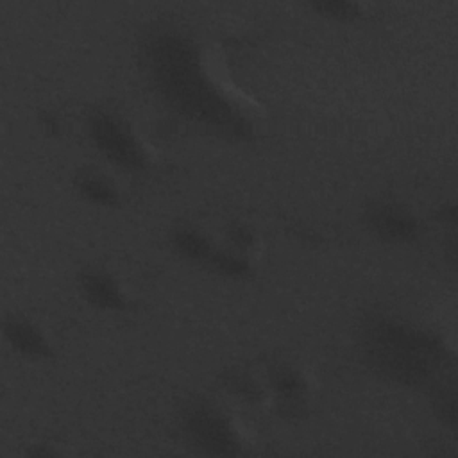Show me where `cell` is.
<instances>
[{"label":"cell","mask_w":458,"mask_h":458,"mask_svg":"<svg viewBox=\"0 0 458 458\" xmlns=\"http://www.w3.org/2000/svg\"><path fill=\"white\" fill-rule=\"evenodd\" d=\"M143 77L175 116L229 141H250L254 125L209 77L195 38L168 21L143 29L138 41Z\"/></svg>","instance_id":"obj_1"},{"label":"cell","mask_w":458,"mask_h":458,"mask_svg":"<svg viewBox=\"0 0 458 458\" xmlns=\"http://www.w3.org/2000/svg\"><path fill=\"white\" fill-rule=\"evenodd\" d=\"M356 342L365 365L397 386H433L451 365V352L438 335L388 311L367 313Z\"/></svg>","instance_id":"obj_2"},{"label":"cell","mask_w":458,"mask_h":458,"mask_svg":"<svg viewBox=\"0 0 458 458\" xmlns=\"http://www.w3.org/2000/svg\"><path fill=\"white\" fill-rule=\"evenodd\" d=\"M179 431L184 442L206 456H238L242 442L227 415L211 401L193 397L179 410Z\"/></svg>","instance_id":"obj_3"},{"label":"cell","mask_w":458,"mask_h":458,"mask_svg":"<svg viewBox=\"0 0 458 458\" xmlns=\"http://www.w3.org/2000/svg\"><path fill=\"white\" fill-rule=\"evenodd\" d=\"M86 134L97 152L125 172H141L148 165L147 152L129 123L113 109L93 107L86 116Z\"/></svg>","instance_id":"obj_4"},{"label":"cell","mask_w":458,"mask_h":458,"mask_svg":"<svg viewBox=\"0 0 458 458\" xmlns=\"http://www.w3.org/2000/svg\"><path fill=\"white\" fill-rule=\"evenodd\" d=\"M367 229L390 245H411L422 236V224L413 211L394 200H372L363 213Z\"/></svg>","instance_id":"obj_5"},{"label":"cell","mask_w":458,"mask_h":458,"mask_svg":"<svg viewBox=\"0 0 458 458\" xmlns=\"http://www.w3.org/2000/svg\"><path fill=\"white\" fill-rule=\"evenodd\" d=\"M77 284L82 299L95 310L120 313L129 308V297L118 279L102 268H84Z\"/></svg>","instance_id":"obj_6"},{"label":"cell","mask_w":458,"mask_h":458,"mask_svg":"<svg viewBox=\"0 0 458 458\" xmlns=\"http://www.w3.org/2000/svg\"><path fill=\"white\" fill-rule=\"evenodd\" d=\"M268 385L281 415H301L306 404L308 385L304 376L288 363H277L268 372Z\"/></svg>","instance_id":"obj_7"},{"label":"cell","mask_w":458,"mask_h":458,"mask_svg":"<svg viewBox=\"0 0 458 458\" xmlns=\"http://www.w3.org/2000/svg\"><path fill=\"white\" fill-rule=\"evenodd\" d=\"M4 336L9 347L27 360H47L54 354L45 333L23 317H7L4 320Z\"/></svg>","instance_id":"obj_8"},{"label":"cell","mask_w":458,"mask_h":458,"mask_svg":"<svg viewBox=\"0 0 458 458\" xmlns=\"http://www.w3.org/2000/svg\"><path fill=\"white\" fill-rule=\"evenodd\" d=\"M170 245L177 256L202 267H208L213 252L216 250L209 236L190 224H181L172 229Z\"/></svg>","instance_id":"obj_9"},{"label":"cell","mask_w":458,"mask_h":458,"mask_svg":"<svg viewBox=\"0 0 458 458\" xmlns=\"http://www.w3.org/2000/svg\"><path fill=\"white\" fill-rule=\"evenodd\" d=\"M73 186L77 193L89 204L98 208H114L120 202L118 188L102 174L82 170L75 175Z\"/></svg>","instance_id":"obj_10"},{"label":"cell","mask_w":458,"mask_h":458,"mask_svg":"<svg viewBox=\"0 0 458 458\" xmlns=\"http://www.w3.org/2000/svg\"><path fill=\"white\" fill-rule=\"evenodd\" d=\"M208 268L227 279H245L252 274V265L247 259L245 252L220 247H216V250L213 252Z\"/></svg>","instance_id":"obj_11"},{"label":"cell","mask_w":458,"mask_h":458,"mask_svg":"<svg viewBox=\"0 0 458 458\" xmlns=\"http://www.w3.org/2000/svg\"><path fill=\"white\" fill-rule=\"evenodd\" d=\"M433 413L447 429L456 428V388L454 381L442 377L433 385Z\"/></svg>","instance_id":"obj_12"},{"label":"cell","mask_w":458,"mask_h":458,"mask_svg":"<svg viewBox=\"0 0 458 458\" xmlns=\"http://www.w3.org/2000/svg\"><path fill=\"white\" fill-rule=\"evenodd\" d=\"M222 383L227 392H231L234 397H238L243 403H259L263 399L261 385L249 372L242 369L227 370L224 374Z\"/></svg>","instance_id":"obj_13"},{"label":"cell","mask_w":458,"mask_h":458,"mask_svg":"<svg viewBox=\"0 0 458 458\" xmlns=\"http://www.w3.org/2000/svg\"><path fill=\"white\" fill-rule=\"evenodd\" d=\"M311 9L320 16L335 21H351L360 16V5L347 0H326L311 4Z\"/></svg>","instance_id":"obj_14"},{"label":"cell","mask_w":458,"mask_h":458,"mask_svg":"<svg viewBox=\"0 0 458 458\" xmlns=\"http://www.w3.org/2000/svg\"><path fill=\"white\" fill-rule=\"evenodd\" d=\"M227 233V240L231 242V249L240 250V252H247L249 249H252L256 245V233L254 229L245 224V222H231L225 229Z\"/></svg>","instance_id":"obj_15"},{"label":"cell","mask_w":458,"mask_h":458,"mask_svg":"<svg viewBox=\"0 0 458 458\" xmlns=\"http://www.w3.org/2000/svg\"><path fill=\"white\" fill-rule=\"evenodd\" d=\"M41 127H43V132L57 136L61 132L63 125H61L59 116H55L54 113H43L41 114Z\"/></svg>","instance_id":"obj_16"},{"label":"cell","mask_w":458,"mask_h":458,"mask_svg":"<svg viewBox=\"0 0 458 458\" xmlns=\"http://www.w3.org/2000/svg\"><path fill=\"white\" fill-rule=\"evenodd\" d=\"M438 220L447 224V225H451V227H454V224H456V208H454V204L442 206L440 213H438Z\"/></svg>","instance_id":"obj_17"}]
</instances>
